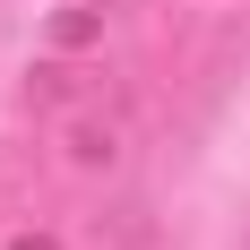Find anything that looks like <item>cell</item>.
I'll use <instances>...</instances> for the list:
<instances>
[{"label": "cell", "mask_w": 250, "mask_h": 250, "mask_svg": "<svg viewBox=\"0 0 250 250\" xmlns=\"http://www.w3.org/2000/svg\"><path fill=\"white\" fill-rule=\"evenodd\" d=\"M9 250H61V242H52V233H18Z\"/></svg>", "instance_id": "6da1fadb"}]
</instances>
